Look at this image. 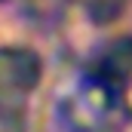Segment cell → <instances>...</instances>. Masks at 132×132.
Instances as JSON below:
<instances>
[{"label":"cell","instance_id":"cell-1","mask_svg":"<svg viewBox=\"0 0 132 132\" xmlns=\"http://www.w3.org/2000/svg\"><path fill=\"white\" fill-rule=\"evenodd\" d=\"M40 83V55L25 46L0 49V98L25 95Z\"/></svg>","mask_w":132,"mask_h":132}]
</instances>
